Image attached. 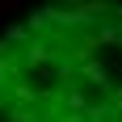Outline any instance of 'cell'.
I'll return each instance as SVG.
<instances>
[{"label": "cell", "mask_w": 122, "mask_h": 122, "mask_svg": "<svg viewBox=\"0 0 122 122\" xmlns=\"http://www.w3.org/2000/svg\"><path fill=\"white\" fill-rule=\"evenodd\" d=\"M0 122H122V9H42L0 38Z\"/></svg>", "instance_id": "6da1fadb"}]
</instances>
